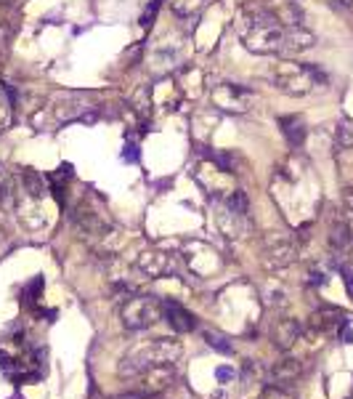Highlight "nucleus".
Returning a JSON list of instances; mask_svg holds the SVG:
<instances>
[{
	"label": "nucleus",
	"instance_id": "25",
	"mask_svg": "<svg viewBox=\"0 0 353 399\" xmlns=\"http://www.w3.org/2000/svg\"><path fill=\"white\" fill-rule=\"evenodd\" d=\"M216 376H218V378H220V380H229V378H234V370H229V367H218Z\"/></svg>",
	"mask_w": 353,
	"mask_h": 399
},
{
	"label": "nucleus",
	"instance_id": "9",
	"mask_svg": "<svg viewBox=\"0 0 353 399\" xmlns=\"http://www.w3.org/2000/svg\"><path fill=\"white\" fill-rule=\"evenodd\" d=\"M138 269H141L146 277L159 279L173 269V259L165 256V253H155V250H149V253H141V259H138Z\"/></svg>",
	"mask_w": 353,
	"mask_h": 399
},
{
	"label": "nucleus",
	"instance_id": "11",
	"mask_svg": "<svg viewBox=\"0 0 353 399\" xmlns=\"http://www.w3.org/2000/svg\"><path fill=\"white\" fill-rule=\"evenodd\" d=\"M295 259H297V248H295L290 239H279V242H274V245L266 250V261H269V266H276V269L290 266Z\"/></svg>",
	"mask_w": 353,
	"mask_h": 399
},
{
	"label": "nucleus",
	"instance_id": "20",
	"mask_svg": "<svg viewBox=\"0 0 353 399\" xmlns=\"http://www.w3.org/2000/svg\"><path fill=\"white\" fill-rule=\"evenodd\" d=\"M159 6H162V0H152V3H149V8H146L144 17H141V24H144V27H152V21H155V17H157Z\"/></svg>",
	"mask_w": 353,
	"mask_h": 399
},
{
	"label": "nucleus",
	"instance_id": "15",
	"mask_svg": "<svg viewBox=\"0 0 353 399\" xmlns=\"http://www.w3.org/2000/svg\"><path fill=\"white\" fill-rule=\"evenodd\" d=\"M16 205V181L0 171V208H14Z\"/></svg>",
	"mask_w": 353,
	"mask_h": 399
},
{
	"label": "nucleus",
	"instance_id": "24",
	"mask_svg": "<svg viewBox=\"0 0 353 399\" xmlns=\"http://www.w3.org/2000/svg\"><path fill=\"white\" fill-rule=\"evenodd\" d=\"M56 176H59V179H69V176H72V165H69V162H64Z\"/></svg>",
	"mask_w": 353,
	"mask_h": 399
},
{
	"label": "nucleus",
	"instance_id": "18",
	"mask_svg": "<svg viewBox=\"0 0 353 399\" xmlns=\"http://www.w3.org/2000/svg\"><path fill=\"white\" fill-rule=\"evenodd\" d=\"M226 205H229V211H231V213H236V216H247V211H250L247 195H244L242 189L231 192V195H229V200H226Z\"/></svg>",
	"mask_w": 353,
	"mask_h": 399
},
{
	"label": "nucleus",
	"instance_id": "8",
	"mask_svg": "<svg viewBox=\"0 0 353 399\" xmlns=\"http://www.w3.org/2000/svg\"><path fill=\"white\" fill-rule=\"evenodd\" d=\"M300 333H303V327H300V322L297 319H279L274 325V330H271V341H274L276 349H282V352H287V349H293L295 341L300 338Z\"/></svg>",
	"mask_w": 353,
	"mask_h": 399
},
{
	"label": "nucleus",
	"instance_id": "1",
	"mask_svg": "<svg viewBox=\"0 0 353 399\" xmlns=\"http://www.w3.org/2000/svg\"><path fill=\"white\" fill-rule=\"evenodd\" d=\"M236 32L244 40V45L253 54H263V56H282L284 48V38H287V27H282L279 21L269 14L266 6H255L239 14L236 19Z\"/></svg>",
	"mask_w": 353,
	"mask_h": 399
},
{
	"label": "nucleus",
	"instance_id": "28",
	"mask_svg": "<svg viewBox=\"0 0 353 399\" xmlns=\"http://www.w3.org/2000/svg\"><path fill=\"white\" fill-rule=\"evenodd\" d=\"M340 3H345V6H351V3H353V0H340Z\"/></svg>",
	"mask_w": 353,
	"mask_h": 399
},
{
	"label": "nucleus",
	"instance_id": "3",
	"mask_svg": "<svg viewBox=\"0 0 353 399\" xmlns=\"http://www.w3.org/2000/svg\"><path fill=\"white\" fill-rule=\"evenodd\" d=\"M122 325L125 330H146L162 317V303L155 296H130L122 303Z\"/></svg>",
	"mask_w": 353,
	"mask_h": 399
},
{
	"label": "nucleus",
	"instance_id": "21",
	"mask_svg": "<svg viewBox=\"0 0 353 399\" xmlns=\"http://www.w3.org/2000/svg\"><path fill=\"white\" fill-rule=\"evenodd\" d=\"M122 160H125V162H136L138 160V147L136 144H128V147L122 149Z\"/></svg>",
	"mask_w": 353,
	"mask_h": 399
},
{
	"label": "nucleus",
	"instance_id": "16",
	"mask_svg": "<svg viewBox=\"0 0 353 399\" xmlns=\"http://www.w3.org/2000/svg\"><path fill=\"white\" fill-rule=\"evenodd\" d=\"M21 184H24V192L30 197H43V192H45L43 179H40V173H35V171H21Z\"/></svg>",
	"mask_w": 353,
	"mask_h": 399
},
{
	"label": "nucleus",
	"instance_id": "14",
	"mask_svg": "<svg viewBox=\"0 0 353 399\" xmlns=\"http://www.w3.org/2000/svg\"><path fill=\"white\" fill-rule=\"evenodd\" d=\"M351 242H353V229L351 224L345 221V216L332 219V224H330V245H332L334 250H345Z\"/></svg>",
	"mask_w": 353,
	"mask_h": 399
},
{
	"label": "nucleus",
	"instance_id": "7",
	"mask_svg": "<svg viewBox=\"0 0 353 399\" xmlns=\"http://www.w3.org/2000/svg\"><path fill=\"white\" fill-rule=\"evenodd\" d=\"M162 317L170 322L176 333H189L196 327V319L189 309H183L178 301H162Z\"/></svg>",
	"mask_w": 353,
	"mask_h": 399
},
{
	"label": "nucleus",
	"instance_id": "4",
	"mask_svg": "<svg viewBox=\"0 0 353 399\" xmlns=\"http://www.w3.org/2000/svg\"><path fill=\"white\" fill-rule=\"evenodd\" d=\"M176 380V367L173 365H152L141 370L136 378L130 380V394L138 397H157L168 391V386Z\"/></svg>",
	"mask_w": 353,
	"mask_h": 399
},
{
	"label": "nucleus",
	"instance_id": "27",
	"mask_svg": "<svg viewBox=\"0 0 353 399\" xmlns=\"http://www.w3.org/2000/svg\"><path fill=\"white\" fill-rule=\"evenodd\" d=\"M3 239H5V232H3V226H0V242H3Z\"/></svg>",
	"mask_w": 353,
	"mask_h": 399
},
{
	"label": "nucleus",
	"instance_id": "26",
	"mask_svg": "<svg viewBox=\"0 0 353 399\" xmlns=\"http://www.w3.org/2000/svg\"><path fill=\"white\" fill-rule=\"evenodd\" d=\"M122 399H149V397H138V394H130V397H122Z\"/></svg>",
	"mask_w": 353,
	"mask_h": 399
},
{
	"label": "nucleus",
	"instance_id": "23",
	"mask_svg": "<svg viewBox=\"0 0 353 399\" xmlns=\"http://www.w3.org/2000/svg\"><path fill=\"white\" fill-rule=\"evenodd\" d=\"M343 282H345V290H348V296L353 299V272H351V269H343Z\"/></svg>",
	"mask_w": 353,
	"mask_h": 399
},
{
	"label": "nucleus",
	"instance_id": "5",
	"mask_svg": "<svg viewBox=\"0 0 353 399\" xmlns=\"http://www.w3.org/2000/svg\"><path fill=\"white\" fill-rule=\"evenodd\" d=\"M210 101L213 107L223 109V112H234L242 115L250 109V101H253V91L244 88V85H236V83H220L210 91Z\"/></svg>",
	"mask_w": 353,
	"mask_h": 399
},
{
	"label": "nucleus",
	"instance_id": "13",
	"mask_svg": "<svg viewBox=\"0 0 353 399\" xmlns=\"http://www.w3.org/2000/svg\"><path fill=\"white\" fill-rule=\"evenodd\" d=\"M279 128H282L284 139H287V144H290L293 149L303 147V141H306V122H303V120L295 118V115L279 118Z\"/></svg>",
	"mask_w": 353,
	"mask_h": 399
},
{
	"label": "nucleus",
	"instance_id": "22",
	"mask_svg": "<svg viewBox=\"0 0 353 399\" xmlns=\"http://www.w3.org/2000/svg\"><path fill=\"white\" fill-rule=\"evenodd\" d=\"M343 205H345L348 213H353V186H345L343 189Z\"/></svg>",
	"mask_w": 353,
	"mask_h": 399
},
{
	"label": "nucleus",
	"instance_id": "2",
	"mask_svg": "<svg viewBox=\"0 0 353 399\" xmlns=\"http://www.w3.org/2000/svg\"><path fill=\"white\" fill-rule=\"evenodd\" d=\"M274 85L290 96H306L316 83H327V75L314 64H297V61H282L274 67Z\"/></svg>",
	"mask_w": 353,
	"mask_h": 399
},
{
	"label": "nucleus",
	"instance_id": "12",
	"mask_svg": "<svg viewBox=\"0 0 353 399\" xmlns=\"http://www.w3.org/2000/svg\"><path fill=\"white\" fill-rule=\"evenodd\" d=\"M311 325H314L316 330H321V333H330V330H334V327H343V325H345V314H343L340 309L324 306V309L314 312Z\"/></svg>",
	"mask_w": 353,
	"mask_h": 399
},
{
	"label": "nucleus",
	"instance_id": "6",
	"mask_svg": "<svg viewBox=\"0 0 353 399\" xmlns=\"http://www.w3.org/2000/svg\"><path fill=\"white\" fill-rule=\"evenodd\" d=\"M269 8V14L274 17L282 27H303V8L295 0H266L263 3Z\"/></svg>",
	"mask_w": 353,
	"mask_h": 399
},
{
	"label": "nucleus",
	"instance_id": "10",
	"mask_svg": "<svg viewBox=\"0 0 353 399\" xmlns=\"http://www.w3.org/2000/svg\"><path fill=\"white\" fill-rule=\"evenodd\" d=\"M300 370L303 367H300L297 359H282V362H276L271 367V383L276 389H284V386H290V383L300 378Z\"/></svg>",
	"mask_w": 353,
	"mask_h": 399
},
{
	"label": "nucleus",
	"instance_id": "17",
	"mask_svg": "<svg viewBox=\"0 0 353 399\" xmlns=\"http://www.w3.org/2000/svg\"><path fill=\"white\" fill-rule=\"evenodd\" d=\"M205 343H207L210 349H216V352H220V354H231V352H234L231 341L226 338V336H220L218 330H205Z\"/></svg>",
	"mask_w": 353,
	"mask_h": 399
},
{
	"label": "nucleus",
	"instance_id": "19",
	"mask_svg": "<svg viewBox=\"0 0 353 399\" xmlns=\"http://www.w3.org/2000/svg\"><path fill=\"white\" fill-rule=\"evenodd\" d=\"M334 139H337L340 149H353V128L348 122H340L337 131H334Z\"/></svg>",
	"mask_w": 353,
	"mask_h": 399
}]
</instances>
